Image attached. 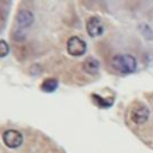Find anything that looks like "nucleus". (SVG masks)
Instances as JSON below:
<instances>
[{"instance_id":"39448f33","label":"nucleus","mask_w":153,"mask_h":153,"mask_svg":"<svg viewBox=\"0 0 153 153\" xmlns=\"http://www.w3.org/2000/svg\"><path fill=\"white\" fill-rule=\"evenodd\" d=\"M86 30L91 37H98L104 32V25L98 17H91L86 23Z\"/></svg>"},{"instance_id":"f03ea898","label":"nucleus","mask_w":153,"mask_h":153,"mask_svg":"<svg viewBox=\"0 0 153 153\" xmlns=\"http://www.w3.org/2000/svg\"><path fill=\"white\" fill-rule=\"evenodd\" d=\"M67 51L72 56H81L86 53V43L78 36H73L67 42Z\"/></svg>"},{"instance_id":"9d476101","label":"nucleus","mask_w":153,"mask_h":153,"mask_svg":"<svg viewBox=\"0 0 153 153\" xmlns=\"http://www.w3.org/2000/svg\"><path fill=\"white\" fill-rule=\"evenodd\" d=\"M92 99H93L94 104H96L97 106H99V108H109V106H111V104H112V102L105 100L104 98H102V97L98 96V94H92Z\"/></svg>"},{"instance_id":"9b49d317","label":"nucleus","mask_w":153,"mask_h":153,"mask_svg":"<svg viewBox=\"0 0 153 153\" xmlns=\"http://www.w3.org/2000/svg\"><path fill=\"white\" fill-rule=\"evenodd\" d=\"M8 53H10V47H8V44H7L4 39H1V41H0V57L7 56Z\"/></svg>"},{"instance_id":"20e7f679","label":"nucleus","mask_w":153,"mask_h":153,"mask_svg":"<svg viewBox=\"0 0 153 153\" xmlns=\"http://www.w3.org/2000/svg\"><path fill=\"white\" fill-rule=\"evenodd\" d=\"M149 117V110L145 105H136L130 111V120L134 124H143Z\"/></svg>"},{"instance_id":"423d86ee","label":"nucleus","mask_w":153,"mask_h":153,"mask_svg":"<svg viewBox=\"0 0 153 153\" xmlns=\"http://www.w3.org/2000/svg\"><path fill=\"white\" fill-rule=\"evenodd\" d=\"M16 19H17V24L20 27L25 29V27H30L32 25V23L35 20V17H33L31 11H29V10H20L17 13V18Z\"/></svg>"},{"instance_id":"0eeeda50","label":"nucleus","mask_w":153,"mask_h":153,"mask_svg":"<svg viewBox=\"0 0 153 153\" xmlns=\"http://www.w3.org/2000/svg\"><path fill=\"white\" fill-rule=\"evenodd\" d=\"M82 68L86 73L88 74H97L98 71H99V62L93 59V57H88L84 63H82Z\"/></svg>"},{"instance_id":"f257e3e1","label":"nucleus","mask_w":153,"mask_h":153,"mask_svg":"<svg viewBox=\"0 0 153 153\" xmlns=\"http://www.w3.org/2000/svg\"><path fill=\"white\" fill-rule=\"evenodd\" d=\"M111 67L122 73V74H129V73H133L135 69H136V66H137V62H136V59L133 56V55H129V54H118V55H115L111 61Z\"/></svg>"},{"instance_id":"7ed1b4c3","label":"nucleus","mask_w":153,"mask_h":153,"mask_svg":"<svg viewBox=\"0 0 153 153\" xmlns=\"http://www.w3.org/2000/svg\"><path fill=\"white\" fill-rule=\"evenodd\" d=\"M4 143L10 148H18L23 143V135L16 129H8L2 134Z\"/></svg>"},{"instance_id":"6e6552de","label":"nucleus","mask_w":153,"mask_h":153,"mask_svg":"<svg viewBox=\"0 0 153 153\" xmlns=\"http://www.w3.org/2000/svg\"><path fill=\"white\" fill-rule=\"evenodd\" d=\"M57 86H59L57 80L50 78V79H45V80L41 84V90L44 91V92L50 93V92H54V91L57 88Z\"/></svg>"},{"instance_id":"1a4fd4ad","label":"nucleus","mask_w":153,"mask_h":153,"mask_svg":"<svg viewBox=\"0 0 153 153\" xmlns=\"http://www.w3.org/2000/svg\"><path fill=\"white\" fill-rule=\"evenodd\" d=\"M139 30L141 31V33L143 35V37H145L146 39L153 41V29H152L149 25L142 23V24L139 25Z\"/></svg>"}]
</instances>
